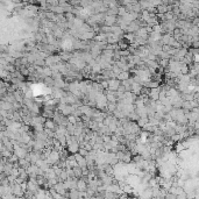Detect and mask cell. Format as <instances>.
I'll return each mask as SVG.
<instances>
[{"label": "cell", "mask_w": 199, "mask_h": 199, "mask_svg": "<svg viewBox=\"0 0 199 199\" xmlns=\"http://www.w3.org/2000/svg\"><path fill=\"white\" fill-rule=\"evenodd\" d=\"M89 188V183L88 182H85L83 178L78 179V183H77V190L79 192H85L86 190H88Z\"/></svg>", "instance_id": "7a4b0ae2"}, {"label": "cell", "mask_w": 199, "mask_h": 199, "mask_svg": "<svg viewBox=\"0 0 199 199\" xmlns=\"http://www.w3.org/2000/svg\"><path fill=\"white\" fill-rule=\"evenodd\" d=\"M44 128L55 132L56 128H57V125H56V122H55L53 119H47V121H45V123H44Z\"/></svg>", "instance_id": "277c9868"}, {"label": "cell", "mask_w": 199, "mask_h": 199, "mask_svg": "<svg viewBox=\"0 0 199 199\" xmlns=\"http://www.w3.org/2000/svg\"><path fill=\"white\" fill-rule=\"evenodd\" d=\"M74 158H76V161L78 162V165H79L82 169L88 168V163H86V158H85V157H83V156L79 155V154H76V155H74Z\"/></svg>", "instance_id": "3957f363"}, {"label": "cell", "mask_w": 199, "mask_h": 199, "mask_svg": "<svg viewBox=\"0 0 199 199\" xmlns=\"http://www.w3.org/2000/svg\"><path fill=\"white\" fill-rule=\"evenodd\" d=\"M121 86V82L115 78V79H109L108 80V89L112 91V92H118L119 88Z\"/></svg>", "instance_id": "6da1fadb"}, {"label": "cell", "mask_w": 199, "mask_h": 199, "mask_svg": "<svg viewBox=\"0 0 199 199\" xmlns=\"http://www.w3.org/2000/svg\"><path fill=\"white\" fill-rule=\"evenodd\" d=\"M129 74H130V73H129L128 71H122V72L119 74V76H118L117 78H118L120 82H123V80H128V79H130V78H129Z\"/></svg>", "instance_id": "5b68a950"}, {"label": "cell", "mask_w": 199, "mask_h": 199, "mask_svg": "<svg viewBox=\"0 0 199 199\" xmlns=\"http://www.w3.org/2000/svg\"><path fill=\"white\" fill-rule=\"evenodd\" d=\"M165 199H177V196H175V194H172V193L168 192L167 196H165Z\"/></svg>", "instance_id": "ba28073f"}, {"label": "cell", "mask_w": 199, "mask_h": 199, "mask_svg": "<svg viewBox=\"0 0 199 199\" xmlns=\"http://www.w3.org/2000/svg\"><path fill=\"white\" fill-rule=\"evenodd\" d=\"M188 72H189V68L186 67V64H183L182 68H181V73H183V74H188Z\"/></svg>", "instance_id": "52a82bcc"}, {"label": "cell", "mask_w": 199, "mask_h": 199, "mask_svg": "<svg viewBox=\"0 0 199 199\" xmlns=\"http://www.w3.org/2000/svg\"><path fill=\"white\" fill-rule=\"evenodd\" d=\"M78 154H79V155H82L83 157H86V156L89 155V152L86 150L85 148H80V149H79V152H78Z\"/></svg>", "instance_id": "8992f818"}]
</instances>
